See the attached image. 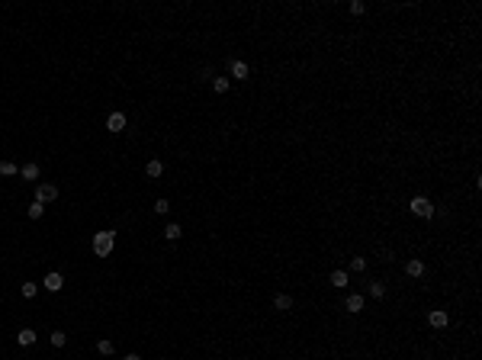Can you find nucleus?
I'll use <instances>...</instances> for the list:
<instances>
[{
	"mask_svg": "<svg viewBox=\"0 0 482 360\" xmlns=\"http://www.w3.org/2000/svg\"><path fill=\"white\" fill-rule=\"evenodd\" d=\"M93 254L97 257H109L113 254V245H116V232H93Z\"/></svg>",
	"mask_w": 482,
	"mask_h": 360,
	"instance_id": "f257e3e1",
	"label": "nucleus"
},
{
	"mask_svg": "<svg viewBox=\"0 0 482 360\" xmlns=\"http://www.w3.org/2000/svg\"><path fill=\"white\" fill-rule=\"evenodd\" d=\"M412 212L418 215V219H434L437 209H434V203H431L428 196H412Z\"/></svg>",
	"mask_w": 482,
	"mask_h": 360,
	"instance_id": "f03ea898",
	"label": "nucleus"
},
{
	"mask_svg": "<svg viewBox=\"0 0 482 360\" xmlns=\"http://www.w3.org/2000/svg\"><path fill=\"white\" fill-rule=\"evenodd\" d=\"M36 199L39 203H55V199H58V187L55 184H36Z\"/></svg>",
	"mask_w": 482,
	"mask_h": 360,
	"instance_id": "7ed1b4c3",
	"label": "nucleus"
},
{
	"mask_svg": "<svg viewBox=\"0 0 482 360\" xmlns=\"http://www.w3.org/2000/svg\"><path fill=\"white\" fill-rule=\"evenodd\" d=\"M428 325L440 331V328H447V325H450V315H447L444 309H431V312H428Z\"/></svg>",
	"mask_w": 482,
	"mask_h": 360,
	"instance_id": "20e7f679",
	"label": "nucleus"
},
{
	"mask_svg": "<svg viewBox=\"0 0 482 360\" xmlns=\"http://www.w3.org/2000/svg\"><path fill=\"white\" fill-rule=\"evenodd\" d=\"M344 309H347L351 315H357V312H363V309H367V299L360 296V293H351V296L344 299Z\"/></svg>",
	"mask_w": 482,
	"mask_h": 360,
	"instance_id": "39448f33",
	"label": "nucleus"
},
{
	"mask_svg": "<svg viewBox=\"0 0 482 360\" xmlns=\"http://www.w3.org/2000/svg\"><path fill=\"white\" fill-rule=\"evenodd\" d=\"M42 286H45L48 293H58L64 286V276L58 274V270H52V274H45V280H42Z\"/></svg>",
	"mask_w": 482,
	"mask_h": 360,
	"instance_id": "423d86ee",
	"label": "nucleus"
},
{
	"mask_svg": "<svg viewBox=\"0 0 482 360\" xmlns=\"http://www.w3.org/2000/svg\"><path fill=\"white\" fill-rule=\"evenodd\" d=\"M126 126H129V119H126V113H109V119H106V129L113 132V135H116V132H123Z\"/></svg>",
	"mask_w": 482,
	"mask_h": 360,
	"instance_id": "0eeeda50",
	"label": "nucleus"
},
{
	"mask_svg": "<svg viewBox=\"0 0 482 360\" xmlns=\"http://www.w3.org/2000/svg\"><path fill=\"white\" fill-rule=\"evenodd\" d=\"M405 274L415 276V280H418V276H424V261H421V257H412V261L405 264Z\"/></svg>",
	"mask_w": 482,
	"mask_h": 360,
	"instance_id": "6e6552de",
	"label": "nucleus"
},
{
	"mask_svg": "<svg viewBox=\"0 0 482 360\" xmlns=\"http://www.w3.org/2000/svg\"><path fill=\"white\" fill-rule=\"evenodd\" d=\"M16 344H20V347H32V344H36V331H32V328H23L20 335H16Z\"/></svg>",
	"mask_w": 482,
	"mask_h": 360,
	"instance_id": "1a4fd4ad",
	"label": "nucleus"
},
{
	"mask_svg": "<svg viewBox=\"0 0 482 360\" xmlns=\"http://www.w3.org/2000/svg\"><path fill=\"white\" fill-rule=\"evenodd\" d=\"M273 309H280V312H290V309H293V296H286V293H276V296H273Z\"/></svg>",
	"mask_w": 482,
	"mask_h": 360,
	"instance_id": "9d476101",
	"label": "nucleus"
},
{
	"mask_svg": "<svg viewBox=\"0 0 482 360\" xmlns=\"http://www.w3.org/2000/svg\"><path fill=\"white\" fill-rule=\"evenodd\" d=\"M248 74H251V68L245 62H231V77L235 81H248Z\"/></svg>",
	"mask_w": 482,
	"mask_h": 360,
	"instance_id": "9b49d317",
	"label": "nucleus"
},
{
	"mask_svg": "<svg viewBox=\"0 0 482 360\" xmlns=\"http://www.w3.org/2000/svg\"><path fill=\"white\" fill-rule=\"evenodd\" d=\"M145 174L151 177V180H158V177L164 174V164H161L158 158H154V161H148V164H145Z\"/></svg>",
	"mask_w": 482,
	"mask_h": 360,
	"instance_id": "f8f14e48",
	"label": "nucleus"
},
{
	"mask_svg": "<svg viewBox=\"0 0 482 360\" xmlns=\"http://www.w3.org/2000/svg\"><path fill=\"white\" fill-rule=\"evenodd\" d=\"M20 177H23V180H39V164H23V168H20Z\"/></svg>",
	"mask_w": 482,
	"mask_h": 360,
	"instance_id": "ddd939ff",
	"label": "nucleus"
},
{
	"mask_svg": "<svg viewBox=\"0 0 482 360\" xmlns=\"http://www.w3.org/2000/svg\"><path fill=\"white\" fill-rule=\"evenodd\" d=\"M331 286H335V290H344L347 286V274L344 270H331Z\"/></svg>",
	"mask_w": 482,
	"mask_h": 360,
	"instance_id": "4468645a",
	"label": "nucleus"
},
{
	"mask_svg": "<svg viewBox=\"0 0 482 360\" xmlns=\"http://www.w3.org/2000/svg\"><path fill=\"white\" fill-rule=\"evenodd\" d=\"M42 212H45V203H39V199H32L29 209H26V215H29V219H42Z\"/></svg>",
	"mask_w": 482,
	"mask_h": 360,
	"instance_id": "2eb2a0df",
	"label": "nucleus"
},
{
	"mask_svg": "<svg viewBox=\"0 0 482 360\" xmlns=\"http://www.w3.org/2000/svg\"><path fill=\"white\" fill-rule=\"evenodd\" d=\"M180 235H184V232H180V225H177V222H168V229H164V238H168V241H177Z\"/></svg>",
	"mask_w": 482,
	"mask_h": 360,
	"instance_id": "dca6fc26",
	"label": "nucleus"
},
{
	"mask_svg": "<svg viewBox=\"0 0 482 360\" xmlns=\"http://www.w3.org/2000/svg\"><path fill=\"white\" fill-rule=\"evenodd\" d=\"M20 293H23V299H36V293H39V286H36V283H29V280H26V283H20Z\"/></svg>",
	"mask_w": 482,
	"mask_h": 360,
	"instance_id": "f3484780",
	"label": "nucleus"
},
{
	"mask_svg": "<svg viewBox=\"0 0 482 360\" xmlns=\"http://www.w3.org/2000/svg\"><path fill=\"white\" fill-rule=\"evenodd\" d=\"M97 351L103 354V357H109V354L116 351V344H113V341H106V338H100V341H97Z\"/></svg>",
	"mask_w": 482,
	"mask_h": 360,
	"instance_id": "a211bd4d",
	"label": "nucleus"
},
{
	"mask_svg": "<svg viewBox=\"0 0 482 360\" xmlns=\"http://www.w3.org/2000/svg\"><path fill=\"white\" fill-rule=\"evenodd\" d=\"M13 174H20V168L13 161H0V177H13Z\"/></svg>",
	"mask_w": 482,
	"mask_h": 360,
	"instance_id": "6ab92c4d",
	"label": "nucleus"
},
{
	"mask_svg": "<svg viewBox=\"0 0 482 360\" xmlns=\"http://www.w3.org/2000/svg\"><path fill=\"white\" fill-rule=\"evenodd\" d=\"M370 296L373 299H386V286L379 283V280H373V283H370Z\"/></svg>",
	"mask_w": 482,
	"mask_h": 360,
	"instance_id": "aec40b11",
	"label": "nucleus"
},
{
	"mask_svg": "<svg viewBox=\"0 0 482 360\" xmlns=\"http://www.w3.org/2000/svg\"><path fill=\"white\" fill-rule=\"evenodd\" d=\"M212 90L215 93H225V90H229V77H215V81H212Z\"/></svg>",
	"mask_w": 482,
	"mask_h": 360,
	"instance_id": "412c9836",
	"label": "nucleus"
},
{
	"mask_svg": "<svg viewBox=\"0 0 482 360\" xmlns=\"http://www.w3.org/2000/svg\"><path fill=\"white\" fill-rule=\"evenodd\" d=\"M154 212H158V215H168L170 212V203H168V199H154Z\"/></svg>",
	"mask_w": 482,
	"mask_h": 360,
	"instance_id": "4be33fe9",
	"label": "nucleus"
},
{
	"mask_svg": "<svg viewBox=\"0 0 482 360\" xmlns=\"http://www.w3.org/2000/svg\"><path fill=\"white\" fill-rule=\"evenodd\" d=\"M347 10H351L354 16H360V13H367V3H363V0H351V7Z\"/></svg>",
	"mask_w": 482,
	"mask_h": 360,
	"instance_id": "5701e85b",
	"label": "nucleus"
},
{
	"mask_svg": "<svg viewBox=\"0 0 482 360\" xmlns=\"http://www.w3.org/2000/svg\"><path fill=\"white\" fill-rule=\"evenodd\" d=\"M52 344L55 347H64V344H68V335H64V331H52Z\"/></svg>",
	"mask_w": 482,
	"mask_h": 360,
	"instance_id": "b1692460",
	"label": "nucleus"
},
{
	"mask_svg": "<svg viewBox=\"0 0 482 360\" xmlns=\"http://www.w3.org/2000/svg\"><path fill=\"white\" fill-rule=\"evenodd\" d=\"M351 270H367V257H351Z\"/></svg>",
	"mask_w": 482,
	"mask_h": 360,
	"instance_id": "393cba45",
	"label": "nucleus"
},
{
	"mask_svg": "<svg viewBox=\"0 0 482 360\" xmlns=\"http://www.w3.org/2000/svg\"><path fill=\"white\" fill-rule=\"evenodd\" d=\"M126 360H142V357H138V354H129V357H126Z\"/></svg>",
	"mask_w": 482,
	"mask_h": 360,
	"instance_id": "a878e982",
	"label": "nucleus"
}]
</instances>
